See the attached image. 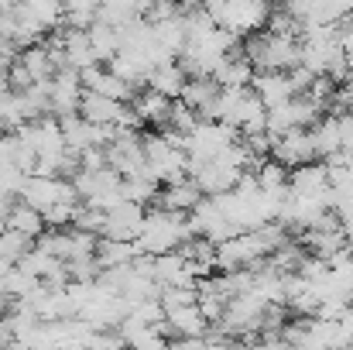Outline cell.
I'll list each match as a JSON object with an SVG mask.
<instances>
[{
    "label": "cell",
    "mask_w": 353,
    "mask_h": 350,
    "mask_svg": "<svg viewBox=\"0 0 353 350\" xmlns=\"http://www.w3.org/2000/svg\"><path fill=\"white\" fill-rule=\"evenodd\" d=\"M192 220H189V213H179V210H168V206H161V210H151V213H144V227L137 233V251L141 254H151V257H158V254H168V251H175L182 240H189L192 237Z\"/></svg>",
    "instance_id": "cell-1"
},
{
    "label": "cell",
    "mask_w": 353,
    "mask_h": 350,
    "mask_svg": "<svg viewBox=\"0 0 353 350\" xmlns=\"http://www.w3.org/2000/svg\"><path fill=\"white\" fill-rule=\"evenodd\" d=\"M243 52H247V59L254 62V69L288 72V69L302 66V38H295V35H278V31H271V28L250 31L247 41H243Z\"/></svg>",
    "instance_id": "cell-2"
},
{
    "label": "cell",
    "mask_w": 353,
    "mask_h": 350,
    "mask_svg": "<svg viewBox=\"0 0 353 350\" xmlns=\"http://www.w3.org/2000/svg\"><path fill=\"white\" fill-rule=\"evenodd\" d=\"M72 186L79 193L83 203L90 206H100V210H110L114 203L123 200V175H120L114 165H103V168H79L72 175Z\"/></svg>",
    "instance_id": "cell-3"
},
{
    "label": "cell",
    "mask_w": 353,
    "mask_h": 350,
    "mask_svg": "<svg viewBox=\"0 0 353 350\" xmlns=\"http://www.w3.org/2000/svg\"><path fill=\"white\" fill-rule=\"evenodd\" d=\"M144 155H148L151 175L161 186L189 175V155H185V148H175L165 134H144Z\"/></svg>",
    "instance_id": "cell-4"
},
{
    "label": "cell",
    "mask_w": 353,
    "mask_h": 350,
    "mask_svg": "<svg viewBox=\"0 0 353 350\" xmlns=\"http://www.w3.org/2000/svg\"><path fill=\"white\" fill-rule=\"evenodd\" d=\"M21 200L31 203V206H38V210L45 213L48 206H55V203H62V200L79 203V193H76L72 179H59V175L31 172V175L24 179V186H21Z\"/></svg>",
    "instance_id": "cell-5"
},
{
    "label": "cell",
    "mask_w": 353,
    "mask_h": 350,
    "mask_svg": "<svg viewBox=\"0 0 353 350\" xmlns=\"http://www.w3.org/2000/svg\"><path fill=\"white\" fill-rule=\"evenodd\" d=\"M319 117H323V107L312 97L302 93V97H292L281 107H268V134L278 137V134L295 130V127H312Z\"/></svg>",
    "instance_id": "cell-6"
},
{
    "label": "cell",
    "mask_w": 353,
    "mask_h": 350,
    "mask_svg": "<svg viewBox=\"0 0 353 350\" xmlns=\"http://www.w3.org/2000/svg\"><path fill=\"white\" fill-rule=\"evenodd\" d=\"M271 158H278L285 168H299V165H309L316 155V144H312V130L309 127H295V130H285L274 137V148H271Z\"/></svg>",
    "instance_id": "cell-7"
},
{
    "label": "cell",
    "mask_w": 353,
    "mask_h": 350,
    "mask_svg": "<svg viewBox=\"0 0 353 350\" xmlns=\"http://www.w3.org/2000/svg\"><path fill=\"white\" fill-rule=\"evenodd\" d=\"M83 76L79 69L65 66L52 76V114L55 117H65V114H79V104H83Z\"/></svg>",
    "instance_id": "cell-8"
},
{
    "label": "cell",
    "mask_w": 353,
    "mask_h": 350,
    "mask_svg": "<svg viewBox=\"0 0 353 350\" xmlns=\"http://www.w3.org/2000/svg\"><path fill=\"white\" fill-rule=\"evenodd\" d=\"M271 14H274L271 10V0H230V10H227L223 28L234 31V35H250V31L268 28Z\"/></svg>",
    "instance_id": "cell-9"
},
{
    "label": "cell",
    "mask_w": 353,
    "mask_h": 350,
    "mask_svg": "<svg viewBox=\"0 0 353 350\" xmlns=\"http://www.w3.org/2000/svg\"><path fill=\"white\" fill-rule=\"evenodd\" d=\"M161 327H165L168 340H172V337H175V340H182V337H203V333L213 327V320L203 313V306H199V302H189V306L168 309Z\"/></svg>",
    "instance_id": "cell-10"
},
{
    "label": "cell",
    "mask_w": 353,
    "mask_h": 350,
    "mask_svg": "<svg viewBox=\"0 0 353 350\" xmlns=\"http://www.w3.org/2000/svg\"><path fill=\"white\" fill-rule=\"evenodd\" d=\"M144 227V206L141 203H130V200H120L107 210V227L103 237H117V240H137V233Z\"/></svg>",
    "instance_id": "cell-11"
},
{
    "label": "cell",
    "mask_w": 353,
    "mask_h": 350,
    "mask_svg": "<svg viewBox=\"0 0 353 350\" xmlns=\"http://www.w3.org/2000/svg\"><path fill=\"white\" fill-rule=\"evenodd\" d=\"M250 86H254V93L264 100V107H281V104H288L292 97H299L295 86H292V79H288V72H278V69H257Z\"/></svg>",
    "instance_id": "cell-12"
},
{
    "label": "cell",
    "mask_w": 353,
    "mask_h": 350,
    "mask_svg": "<svg viewBox=\"0 0 353 350\" xmlns=\"http://www.w3.org/2000/svg\"><path fill=\"white\" fill-rule=\"evenodd\" d=\"M62 41H65V62L72 66V69H90V66H97L100 62V55H97V48H93V41H90V28H65L62 24Z\"/></svg>",
    "instance_id": "cell-13"
},
{
    "label": "cell",
    "mask_w": 353,
    "mask_h": 350,
    "mask_svg": "<svg viewBox=\"0 0 353 350\" xmlns=\"http://www.w3.org/2000/svg\"><path fill=\"white\" fill-rule=\"evenodd\" d=\"M330 186L333 182H330V165L326 162L323 165H316V162L299 165L288 175V193H299V196H323Z\"/></svg>",
    "instance_id": "cell-14"
},
{
    "label": "cell",
    "mask_w": 353,
    "mask_h": 350,
    "mask_svg": "<svg viewBox=\"0 0 353 350\" xmlns=\"http://www.w3.org/2000/svg\"><path fill=\"white\" fill-rule=\"evenodd\" d=\"M17 17L41 28V31H52V28H62V17H65V3L62 0H21L17 3Z\"/></svg>",
    "instance_id": "cell-15"
},
{
    "label": "cell",
    "mask_w": 353,
    "mask_h": 350,
    "mask_svg": "<svg viewBox=\"0 0 353 350\" xmlns=\"http://www.w3.org/2000/svg\"><path fill=\"white\" fill-rule=\"evenodd\" d=\"M185 83H189V72L182 69L179 59H168V62H161V66H154V69L148 72V86L158 90V93H165V97H172V100L182 97Z\"/></svg>",
    "instance_id": "cell-16"
},
{
    "label": "cell",
    "mask_w": 353,
    "mask_h": 350,
    "mask_svg": "<svg viewBox=\"0 0 353 350\" xmlns=\"http://www.w3.org/2000/svg\"><path fill=\"white\" fill-rule=\"evenodd\" d=\"M203 196H206V193L199 189V182H196L192 175H182V179L168 182V189H165L158 200H161V206H168V210L192 213V210L199 206V200H203Z\"/></svg>",
    "instance_id": "cell-17"
},
{
    "label": "cell",
    "mask_w": 353,
    "mask_h": 350,
    "mask_svg": "<svg viewBox=\"0 0 353 350\" xmlns=\"http://www.w3.org/2000/svg\"><path fill=\"white\" fill-rule=\"evenodd\" d=\"M220 90H223V86H220L213 76H189V83H185V90H182L179 100H185L199 117H210L216 97H220Z\"/></svg>",
    "instance_id": "cell-18"
},
{
    "label": "cell",
    "mask_w": 353,
    "mask_h": 350,
    "mask_svg": "<svg viewBox=\"0 0 353 350\" xmlns=\"http://www.w3.org/2000/svg\"><path fill=\"white\" fill-rule=\"evenodd\" d=\"M254 62L247 59V52H227L223 62L213 69V79L220 86H250L254 83Z\"/></svg>",
    "instance_id": "cell-19"
},
{
    "label": "cell",
    "mask_w": 353,
    "mask_h": 350,
    "mask_svg": "<svg viewBox=\"0 0 353 350\" xmlns=\"http://www.w3.org/2000/svg\"><path fill=\"white\" fill-rule=\"evenodd\" d=\"M130 104L137 107V114H141L144 124H151V127H158V130H161V127L168 124V117H172V104H175V100L148 86V90H144V93H137Z\"/></svg>",
    "instance_id": "cell-20"
},
{
    "label": "cell",
    "mask_w": 353,
    "mask_h": 350,
    "mask_svg": "<svg viewBox=\"0 0 353 350\" xmlns=\"http://www.w3.org/2000/svg\"><path fill=\"white\" fill-rule=\"evenodd\" d=\"M312 144H316V155L319 158H333L336 151H343V127H340V117H319L312 127Z\"/></svg>",
    "instance_id": "cell-21"
},
{
    "label": "cell",
    "mask_w": 353,
    "mask_h": 350,
    "mask_svg": "<svg viewBox=\"0 0 353 350\" xmlns=\"http://www.w3.org/2000/svg\"><path fill=\"white\" fill-rule=\"evenodd\" d=\"M90 41H93L100 62H110L120 48H123V31H120V24H110V21H100V17H97V21L90 24Z\"/></svg>",
    "instance_id": "cell-22"
},
{
    "label": "cell",
    "mask_w": 353,
    "mask_h": 350,
    "mask_svg": "<svg viewBox=\"0 0 353 350\" xmlns=\"http://www.w3.org/2000/svg\"><path fill=\"white\" fill-rule=\"evenodd\" d=\"M7 227H14V231L28 233L31 240H38V233H45V213L38 210V206H31V203H17L14 210H10V217H7Z\"/></svg>",
    "instance_id": "cell-23"
},
{
    "label": "cell",
    "mask_w": 353,
    "mask_h": 350,
    "mask_svg": "<svg viewBox=\"0 0 353 350\" xmlns=\"http://www.w3.org/2000/svg\"><path fill=\"white\" fill-rule=\"evenodd\" d=\"M137 254V244L134 240H117V237H103L97 244V257L103 268H117V264H130Z\"/></svg>",
    "instance_id": "cell-24"
},
{
    "label": "cell",
    "mask_w": 353,
    "mask_h": 350,
    "mask_svg": "<svg viewBox=\"0 0 353 350\" xmlns=\"http://www.w3.org/2000/svg\"><path fill=\"white\" fill-rule=\"evenodd\" d=\"M21 62L28 66V72H31L34 79H52V76L59 72V66L52 62V55H48L45 45H28V48L21 52Z\"/></svg>",
    "instance_id": "cell-25"
},
{
    "label": "cell",
    "mask_w": 353,
    "mask_h": 350,
    "mask_svg": "<svg viewBox=\"0 0 353 350\" xmlns=\"http://www.w3.org/2000/svg\"><path fill=\"white\" fill-rule=\"evenodd\" d=\"M24 120H28V114H24L21 90H3L0 93V124H3V130H17Z\"/></svg>",
    "instance_id": "cell-26"
},
{
    "label": "cell",
    "mask_w": 353,
    "mask_h": 350,
    "mask_svg": "<svg viewBox=\"0 0 353 350\" xmlns=\"http://www.w3.org/2000/svg\"><path fill=\"white\" fill-rule=\"evenodd\" d=\"M31 251V237L21 231H14V227H3L0 231V257H7V261H21L24 254Z\"/></svg>",
    "instance_id": "cell-27"
},
{
    "label": "cell",
    "mask_w": 353,
    "mask_h": 350,
    "mask_svg": "<svg viewBox=\"0 0 353 350\" xmlns=\"http://www.w3.org/2000/svg\"><path fill=\"white\" fill-rule=\"evenodd\" d=\"M72 227H79V231L103 233V227H107V210H100V206H90V203H83V200H79V206H76V217H72Z\"/></svg>",
    "instance_id": "cell-28"
},
{
    "label": "cell",
    "mask_w": 353,
    "mask_h": 350,
    "mask_svg": "<svg viewBox=\"0 0 353 350\" xmlns=\"http://www.w3.org/2000/svg\"><path fill=\"white\" fill-rule=\"evenodd\" d=\"M65 264H69L72 282H97V278H100V271H103V264H100V257H97V254H86V257H69Z\"/></svg>",
    "instance_id": "cell-29"
},
{
    "label": "cell",
    "mask_w": 353,
    "mask_h": 350,
    "mask_svg": "<svg viewBox=\"0 0 353 350\" xmlns=\"http://www.w3.org/2000/svg\"><path fill=\"white\" fill-rule=\"evenodd\" d=\"M69 244H72V237L62 231V227H52L48 233H38V244L34 247H41V251H48V254H55V257H69Z\"/></svg>",
    "instance_id": "cell-30"
},
{
    "label": "cell",
    "mask_w": 353,
    "mask_h": 350,
    "mask_svg": "<svg viewBox=\"0 0 353 350\" xmlns=\"http://www.w3.org/2000/svg\"><path fill=\"white\" fill-rule=\"evenodd\" d=\"M76 206H79V203H72V200H62V203L48 206V210H45V224H48V227H72Z\"/></svg>",
    "instance_id": "cell-31"
},
{
    "label": "cell",
    "mask_w": 353,
    "mask_h": 350,
    "mask_svg": "<svg viewBox=\"0 0 353 350\" xmlns=\"http://www.w3.org/2000/svg\"><path fill=\"white\" fill-rule=\"evenodd\" d=\"M31 83H38V79L28 72V66H24V62H21V55H17V59L10 62V90H28Z\"/></svg>",
    "instance_id": "cell-32"
},
{
    "label": "cell",
    "mask_w": 353,
    "mask_h": 350,
    "mask_svg": "<svg viewBox=\"0 0 353 350\" xmlns=\"http://www.w3.org/2000/svg\"><path fill=\"white\" fill-rule=\"evenodd\" d=\"M336 31H340V45L347 48V55L353 52V10L350 14H343L340 21H336Z\"/></svg>",
    "instance_id": "cell-33"
},
{
    "label": "cell",
    "mask_w": 353,
    "mask_h": 350,
    "mask_svg": "<svg viewBox=\"0 0 353 350\" xmlns=\"http://www.w3.org/2000/svg\"><path fill=\"white\" fill-rule=\"evenodd\" d=\"M203 10L223 28V21H227V10H230V0H203Z\"/></svg>",
    "instance_id": "cell-34"
},
{
    "label": "cell",
    "mask_w": 353,
    "mask_h": 350,
    "mask_svg": "<svg viewBox=\"0 0 353 350\" xmlns=\"http://www.w3.org/2000/svg\"><path fill=\"white\" fill-rule=\"evenodd\" d=\"M10 200H14V196H3V193H0V231L7 227V217H10V210H14Z\"/></svg>",
    "instance_id": "cell-35"
},
{
    "label": "cell",
    "mask_w": 353,
    "mask_h": 350,
    "mask_svg": "<svg viewBox=\"0 0 353 350\" xmlns=\"http://www.w3.org/2000/svg\"><path fill=\"white\" fill-rule=\"evenodd\" d=\"M14 302H17L14 295H7V292H0V316H7V313L14 309Z\"/></svg>",
    "instance_id": "cell-36"
},
{
    "label": "cell",
    "mask_w": 353,
    "mask_h": 350,
    "mask_svg": "<svg viewBox=\"0 0 353 350\" xmlns=\"http://www.w3.org/2000/svg\"><path fill=\"white\" fill-rule=\"evenodd\" d=\"M179 3H182L185 10H189V7H203V0H179Z\"/></svg>",
    "instance_id": "cell-37"
},
{
    "label": "cell",
    "mask_w": 353,
    "mask_h": 350,
    "mask_svg": "<svg viewBox=\"0 0 353 350\" xmlns=\"http://www.w3.org/2000/svg\"><path fill=\"white\" fill-rule=\"evenodd\" d=\"M350 313H353V292H350Z\"/></svg>",
    "instance_id": "cell-38"
},
{
    "label": "cell",
    "mask_w": 353,
    "mask_h": 350,
    "mask_svg": "<svg viewBox=\"0 0 353 350\" xmlns=\"http://www.w3.org/2000/svg\"><path fill=\"white\" fill-rule=\"evenodd\" d=\"M10 3H21V0H10Z\"/></svg>",
    "instance_id": "cell-39"
}]
</instances>
